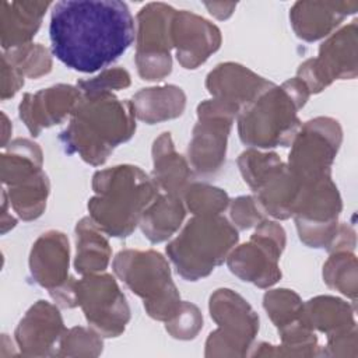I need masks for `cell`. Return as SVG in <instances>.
<instances>
[{
  "instance_id": "obj_1",
  "label": "cell",
  "mask_w": 358,
  "mask_h": 358,
  "mask_svg": "<svg viewBox=\"0 0 358 358\" xmlns=\"http://www.w3.org/2000/svg\"><path fill=\"white\" fill-rule=\"evenodd\" d=\"M49 36L52 53L64 66L95 73L130 48L134 18L119 0H63L53 4Z\"/></svg>"
},
{
  "instance_id": "obj_2",
  "label": "cell",
  "mask_w": 358,
  "mask_h": 358,
  "mask_svg": "<svg viewBox=\"0 0 358 358\" xmlns=\"http://www.w3.org/2000/svg\"><path fill=\"white\" fill-rule=\"evenodd\" d=\"M134 131L136 116L130 101H120L112 92L81 94L59 140L66 152L78 154L87 164L98 166Z\"/></svg>"
},
{
  "instance_id": "obj_3",
  "label": "cell",
  "mask_w": 358,
  "mask_h": 358,
  "mask_svg": "<svg viewBox=\"0 0 358 358\" xmlns=\"http://www.w3.org/2000/svg\"><path fill=\"white\" fill-rule=\"evenodd\" d=\"M92 190L90 218L102 232L116 238L129 236L140 224L144 210L159 194L154 179L134 165L96 171Z\"/></svg>"
},
{
  "instance_id": "obj_4",
  "label": "cell",
  "mask_w": 358,
  "mask_h": 358,
  "mask_svg": "<svg viewBox=\"0 0 358 358\" xmlns=\"http://www.w3.org/2000/svg\"><path fill=\"white\" fill-rule=\"evenodd\" d=\"M309 95L306 85L296 77L267 88L236 116L241 141L259 148L291 145L301 129L298 110Z\"/></svg>"
},
{
  "instance_id": "obj_5",
  "label": "cell",
  "mask_w": 358,
  "mask_h": 358,
  "mask_svg": "<svg viewBox=\"0 0 358 358\" xmlns=\"http://www.w3.org/2000/svg\"><path fill=\"white\" fill-rule=\"evenodd\" d=\"M238 239V229L221 214L194 215L165 252L182 278L197 281L224 263Z\"/></svg>"
},
{
  "instance_id": "obj_6",
  "label": "cell",
  "mask_w": 358,
  "mask_h": 358,
  "mask_svg": "<svg viewBox=\"0 0 358 358\" xmlns=\"http://www.w3.org/2000/svg\"><path fill=\"white\" fill-rule=\"evenodd\" d=\"M115 274L144 301L152 319L168 322L180 309L179 291L166 259L155 250H120L113 259Z\"/></svg>"
},
{
  "instance_id": "obj_7",
  "label": "cell",
  "mask_w": 358,
  "mask_h": 358,
  "mask_svg": "<svg viewBox=\"0 0 358 358\" xmlns=\"http://www.w3.org/2000/svg\"><path fill=\"white\" fill-rule=\"evenodd\" d=\"M1 154L3 190L24 221L36 220L46 208L50 185L42 171V150L27 138L11 141Z\"/></svg>"
},
{
  "instance_id": "obj_8",
  "label": "cell",
  "mask_w": 358,
  "mask_h": 358,
  "mask_svg": "<svg viewBox=\"0 0 358 358\" xmlns=\"http://www.w3.org/2000/svg\"><path fill=\"white\" fill-rule=\"evenodd\" d=\"M208 309L217 329L206 341V357H245L259 331V316L245 298L229 288L215 289Z\"/></svg>"
},
{
  "instance_id": "obj_9",
  "label": "cell",
  "mask_w": 358,
  "mask_h": 358,
  "mask_svg": "<svg viewBox=\"0 0 358 358\" xmlns=\"http://www.w3.org/2000/svg\"><path fill=\"white\" fill-rule=\"evenodd\" d=\"M343 130L336 119L319 116L301 124L291 143L288 168L301 185L331 176Z\"/></svg>"
},
{
  "instance_id": "obj_10",
  "label": "cell",
  "mask_w": 358,
  "mask_h": 358,
  "mask_svg": "<svg viewBox=\"0 0 358 358\" xmlns=\"http://www.w3.org/2000/svg\"><path fill=\"white\" fill-rule=\"evenodd\" d=\"M341 197L331 176L301 185L294 206L299 239L309 248H329L338 229Z\"/></svg>"
},
{
  "instance_id": "obj_11",
  "label": "cell",
  "mask_w": 358,
  "mask_h": 358,
  "mask_svg": "<svg viewBox=\"0 0 358 358\" xmlns=\"http://www.w3.org/2000/svg\"><path fill=\"white\" fill-rule=\"evenodd\" d=\"M285 248V231L275 221L264 220L250 239L227 257L231 273L259 288H268L281 278L278 260Z\"/></svg>"
},
{
  "instance_id": "obj_12",
  "label": "cell",
  "mask_w": 358,
  "mask_h": 358,
  "mask_svg": "<svg viewBox=\"0 0 358 358\" xmlns=\"http://www.w3.org/2000/svg\"><path fill=\"white\" fill-rule=\"evenodd\" d=\"M175 11L165 3H148L137 14L134 60L143 80L158 81L172 71L171 25Z\"/></svg>"
},
{
  "instance_id": "obj_13",
  "label": "cell",
  "mask_w": 358,
  "mask_h": 358,
  "mask_svg": "<svg viewBox=\"0 0 358 358\" xmlns=\"http://www.w3.org/2000/svg\"><path fill=\"white\" fill-rule=\"evenodd\" d=\"M76 296L88 324L101 336L117 337L124 331L130 320V308L110 274L84 275L76 281Z\"/></svg>"
},
{
  "instance_id": "obj_14",
  "label": "cell",
  "mask_w": 358,
  "mask_h": 358,
  "mask_svg": "<svg viewBox=\"0 0 358 358\" xmlns=\"http://www.w3.org/2000/svg\"><path fill=\"white\" fill-rule=\"evenodd\" d=\"M238 110L217 101L207 99L197 106V123L189 144V159L200 175L217 173L227 154V141Z\"/></svg>"
},
{
  "instance_id": "obj_15",
  "label": "cell",
  "mask_w": 358,
  "mask_h": 358,
  "mask_svg": "<svg viewBox=\"0 0 358 358\" xmlns=\"http://www.w3.org/2000/svg\"><path fill=\"white\" fill-rule=\"evenodd\" d=\"M357 21L331 34L319 48L317 57L303 62L296 73L309 94H317L334 80L357 77Z\"/></svg>"
},
{
  "instance_id": "obj_16",
  "label": "cell",
  "mask_w": 358,
  "mask_h": 358,
  "mask_svg": "<svg viewBox=\"0 0 358 358\" xmlns=\"http://www.w3.org/2000/svg\"><path fill=\"white\" fill-rule=\"evenodd\" d=\"M69 239L55 229L42 234L29 253L34 281L46 288L53 301L63 308L77 306L76 280L69 275Z\"/></svg>"
},
{
  "instance_id": "obj_17",
  "label": "cell",
  "mask_w": 358,
  "mask_h": 358,
  "mask_svg": "<svg viewBox=\"0 0 358 358\" xmlns=\"http://www.w3.org/2000/svg\"><path fill=\"white\" fill-rule=\"evenodd\" d=\"M302 319L309 329L327 336L324 355H350L345 347L357 355L354 306L348 302L330 295L315 296L303 302Z\"/></svg>"
},
{
  "instance_id": "obj_18",
  "label": "cell",
  "mask_w": 358,
  "mask_h": 358,
  "mask_svg": "<svg viewBox=\"0 0 358 358\" xmlns=\"http://www.w3.org/2000/svg\"><path fill=\"white\" fill-rule=\"evenodd\" d=\"M172 46L183 69L194 70L221 46L222 36L217 25L187 11L176 10L171 25Z\"/></svg>"
},
{
  "instance_id": "obj_19",
  "label": "cell",
  "mask_w": 358,
  "mask_h": 358,
  "mask_svg": "<svg viewBox=\"0 0 358 358\" xmlns=\"http://www.w3.org/2000/svg\"><path fill=\"white\" fill-rule=\"evenodd\" d=\"M66 333L59 309L48 301L35 302L15 329V341L22 355H56Z\"/></svg>"
},
{
  "instance_id": "obj_20",
  "label": "cell",
  "mask_w": 358,
  "mask_h": 358,
  "mask_svg": "<svg viewBox=\"0 0 358 358\" xmlns=\"http://www.w3.org/2000/svg\"><path fill=\"white\" fill-rule=\"evenodd\" d=\"M81 99L77 85L57 84L36 92H27L18 105L20 119L32 136H39L42 129L63 122L73 113Z\"/></svg>"
},
{
  "instance_id": "obj_21",
  "label": "cell",
  "mask_w": 358,
  "mask_h": 358,
  "mask_svg": "<svg viewBox=\"0 0 358 358\" xmlns=\"http://www.w3.org/2000/svg\"><path fill=\"white\" fill-rule=\"evenodd\" d=\"M271 85H274L271 81L253 73L248 67L232 62L215 66L206 78V88L213 99H217L238 112L253 102Z\"/></svg>"
},
{
  "instance_id": "obj_22",
  "label": "cell",
  "mask_w": 358,
  "mask_h": 358,
  "mask_svg": "<svg viewBox=\"0 0 358 358\" xmlns=\"http://www.w3.org/2000/svg\"><path fill=\"white\" fill-rule=\"evenodd\" d=\"M249 187L253 190L255 199L263 213L277 220L292 217L301 183L281 158L259 175Z\"/></svg>"
},
{
  "instance_id": "obj_23",
  "label": "cell",
  "mask_w": 358,
  "mask_h": 358,
  "mask_svg": "<svg viewBox=\"0 0 358 358\" xmlns=\"http://www.w3.org/2000/svg\"><path fill=\"white\" fill-rule=\"evenodd\" d=\"M357 8L358 1H296L289 21L298 38L315 42L330 35Z\"/></svg>"
},
{
  "instance_id": "obj_24",
  "label": "cell",
  "mask_w": 358,
  "mask_h": 358,
  "mask_svg": "<svg viewBox=\"0 0 358 358\" xmlns=\"http://www.w3.org/2000/svg\"><path fill=\"white\" fill-rule=\"evenodd\" d=\"M50 1H3L0 13L1 48L11 50L31 43Z\"/></svg>"
},
{
  "instance_id": "obj_25",
  "label": "cell",
  "mask_w": 358,
  "mask_h": 358,
  "mask_svg": "<svg viewBox=\"0 0 358 358\" xmlns=\"http://www.w3.org/2000/svg\"><path fill=\"white\" fill-rule=\"evenodd\" d=\"M152 179L159 190L180 196L192 183L193 173L183 158L178 154L169 131L162 133L152 144Z\"/></svg>"
},
{
  "instance_id": "obj_26",
  "label": "cell",
  "mask_w": 358,
  "mask_h": 358,
  "mask_svg": "<svg viewBox=\"0 0 358 358\" xmlns=\"http://www.w3.org/2000/svg\"><path fill=\"white\" fill-rule=\"evenodd\" d=\"M134 116L148 124L180 116L186 106V95L178 85L143 88L131 98Z\"/></svg>"
},
{
  "instance_id": "obj_27",
  "label": "cell",
  "mask_w": 358,
  "mask_h": 358,
  "mask_svg": "<svg viewBox=\"0 0 358 358\" xmlns=\"http://www.w3.org/2000/svg\"><path fill=\"white\" fill-rule=\"evenodd\" d=\"M185 215L186 207L182 197L164 193L158 194L144 210L138 225L150 242L159 243L179 229Z\"/></svg>"
},
{
  "instance_id": "obj_28",
  "label": "cell",
  "mask_w": 358,
  "mask_h": 358,
  "mask_svg": "<svg viewBox=\"0 0 358 358\" xmlns=\"http://www.w3.org/2000/svg\"><path fill=\"white\" fill-rule=\"evenodd\" d=\"M76 271L81 275L102 273L110 260L112 250L102 231L90 218H81L76 225Z\"/></svg>"
},
{
  "instance_id": "obj_29",
  "label": "cell",
  "mask_w": 358,
  "mask_h": 358,
  "mask_svg": "<svg viewBox=\"0 0 358 358\" xmlns=\"http://www.w3.org/2000/svg\"><path fill=\"white\" fill-rule=\"evenodd\" d=\"M324 282L336 291L357 299V257L351 250H333L323 266Z\"/></svg>"
},
{
  "instance_id": "obj_30",
  "label": "cell",
  "mask_w": 358,
  "mask_h": 358,
  "mask_svg": "<svg viewBox=\"0 0 358 358\" xmlns=\"http://www.w3.org/2000/svg\"><path fill=\"white\" fill-rule=\"evenodd\" d=\"M263 306L277 330L302 319L303 302L292 289L278 288L267 291L263 296Z\"/></svg>"
},
{
  "instance_id": "obj_31",
  "label": "cell",
  "mask_w": 358,
  "mask_h": 358,
  "mask_svg": "<svg viewBox=\"0 0 358 358\" xmlns=\"http://www.w3.org/2000/svg\"><path fill=\"white\" fill-rule=\"evenodd\" d=\"M182 200L194 215H217L229 206V197L222 189L199 182H192L186 187Z\"/></svg>"
},
{
  "instance_id": "obj_32",
  "label": "cell",
  "mask_w": 358,
  "mask_h": 358,
  "mask_svg": "<svg viewBox=\"0 0 358 358\" xmlns=\"http://www.w3.org/2000/svg\"><path fill=\"white\" fill-rule=\"evenodd\" d=\"M3 57L10 62L24 77L38 78L52 70L50 53L41 43H28L11 50H6Z\"/></svg>"
},
{
  "instance_id": "obj_33",
  "label": "cell",
  "mask_w": 358,
  "mask_h": 358,
  "mask_svg": "<svg viewBox=\"0 0 358 358\" xmlns=\"http://www.w3.org/2000/svg\"><path fill=\"white\" fill-rule=\"evenodd\" d=\"M98 331L85 327H71L66 330L59 344V357L99 355L102 352V340Z\"/></svg>"
},
{
  "instance_id": "obj_34",
  "label": "cell",
  "mask_w": 358,
  "mask_h": 358,
  "mask_svg": "<svg viewBox=\"0 0 358 358\" xmlns=\"http://www.w3.org/2000/svg\"><path fill=\"white\" fill-rule=\"evenodd\" d=\"M203 327V316L199 308L190 302H182L179 312L165 323L166 331L179 340H190Z\"/></svg>"
},
{
  "instance_id": "obj_35",
  "label": "cell",
  "mask_w": 358,
  "mask_h": 358,
  "mask_svg": "<svg viewBox=\"0 0 358 358\" xmlns=\"http://www.w3.org/2000/svg\"><path fill=\"white\" fill-rule=\"evenodd\" d=\"M130 85V74L122 67L106 69L94 78L80 80L77 88L81 94L112 92L113 90H123Z\"/></svg>"
},
{
  "instance_id": "obj_36",
  "label": "cell",
  "mask_w": 358,
  "mask_h": 358,
  "mask_svg": "<svg viewBox=\"0 0 358 358\" xmlns=\"http://www.w3.org/2000/svg\"><path fill=\"white\" fill-rule=\"evenodd\" d=\"M229 217L234 227H238L239 229L257 227L266 220L263 210L253 196H239L229 200Z\"/></svg>"
},
{
  "instance_id": "obj_37",
  "label": "cell",
  "mask_w": 358,
  "mask_h": 358,
  "mask_svg": "<svg viewBox=\"0 0 358 358\" xmlns=\"http://www.w3.org/2000/svg\"><path fill=\"white\" fill-rule=\"evenodd\" d=\"M24 85V76L1 56V99L13 98Z\"/></svg>"
},
{
  "instance_id": "obj_38",
  "label": "cell",
  "mask_w": 358,
  "mask_h": 358,
  "mask_svg": "<svg viewBox=\"0 0 358 358\" xmlns=\"http://www.w3.org/2000/svg\"><path fill=\"white\" fill-rule=\"evenodd\" d=\"M1 116H3V123H4V130H3V147H6L7 145V136H8V126H10V123H8V119H7V116L4 115V113H1Z\"/></svg>"
}]
</instances>
